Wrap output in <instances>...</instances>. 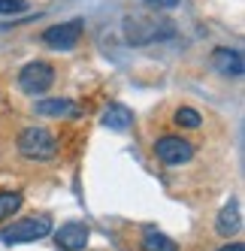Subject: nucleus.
Returning <instances> with one entry per match:
<instances>
[{"label": "nucleus", "instance_id": "9d476101", "mask_svg": "<svg viewBox=\"0 0 245 251\" xmlns=\"http://www.w3.org/2000/svg\"><path fill=\"white\" fill-rule=\"evenodd\" d=\"M100 121H103V127H109V130H130V124H133V115H130V109L127 106H118V103H112L109 109H103V115H100Z\"/></svg>", "mask_w": 245, "mask_h": 251}, {"label": "nucleus", "instance_id": "0eeeda50", "mask_svg": "<svg viewBox=\"0 0 245 251\" xmlns=\"http://www.w3.org/2000/svg\"><path fill=\"white\" fill-rule=\"evenodd\" d=\"M88 239H91V230H88V224H82V221H70V224H64L55 233V245L61 251H85Z\"/></svg>", "mask_w": 245, "mask_h": 251}, {"label": "nucleus", "instance_id": "6e6552de", "mask_svg": "<svg viewBox=\"0 0 245 251\" xmlns=\"http://www.w3.org/2000/svg\"><path fill=\"white\" fill-rule=\"evenodd\" d=\"M212 67L218 70L221 76H242L245 73V58L239 49H227V46H218L212 51Z\"/></svg>", "mask_w": 245, "mask_h": 251}, {"label": "nucleus", "instance_id": "ddd939ff", "mask_svg": "<svg viewBox=\"0 0 245 251\" xmlns=\"http://www.w3.org/2000/svg\"><path fill=\"white\" fill-rule=\"evenodd\" d=\"M22 203H24V197L19 191H0V221L12 218V215L22 209Z\"/></svg>", "mask_w": 245, "mask_h": 251}, {"label": "nucleus", "instance_id": "4468645a", "mask_svg": "<svg viewBox=\"0 0 245 251\" xmlns=\"http://www.w3.org/2000/svg\"><path fill=\"white\" fill-rule=\"evenodd\" d=\"M176 124L185 127V130H197L200 124H203V115L197 109H191V106H182V109L176 112Z\"/></svg>", "mask_w": 245, "mask_h": 251}, {"label": "nucleus", "instance_id": "39448f33", "mask_svg": "<svg viewBox=\"0 0 245 251\" xmlns=\"http://www.w3.org/2000/svg\"><path fill=\"white\" fill-rule=\"evenodd\" d=\"M82 40V22L73 19V22H64V25H51L43 30V43L51 46V49H61V51H70L76 49Z\"/></svg>", "mask_w": 245, "mask_h": 251}, {"label": "nucleus", "instance_id": "1a4fd4ad", "mask_svg": "<svg viewBox=\"0 0 245 251\" xmlns=\"http://www.w3.org/2000/svg\"><path fill=\"white\" fill-rule=\"evenodd\" d=\"M37 115H55V118H79L82 109L70 97H46L37 100Z\"/></svg>", "mask_w": 245, "mask_h": 251}, {"label": "nucleus", "instance_id": "f3484780", "mask_svg": "<svg viewBox=\"0 0 245 251\" xmlns=\"http://www.w3.org/2000/svg\"><path fill=\"white\" fill-rule=\"evenodd\" d=\"M157 3H164V6H176L179 0H157Z\"/></svg>", "mask_w": 245, "mask_h": 251}, {"label": "nucleus", "instance_id": "f8f14e48", "mask_svg": "<svg viewBox=\"0 0 245 251\" xmlns=\"http://www.w3.org/2000/svg\"><path fill=\"white\" fill-rule=\"evenodd\" d=\"M143 251H179V245L172 242L170 236H164V233L148 230L143 236Z\"/></svg>", "mask_w": 245, "mask_h": 251}, {"label": "nucleus", "instance_id": "423d86ee", "mask_svg": "<svg viewBox=\"0 0 245 251\" xmlns=\"http://www.w3.org/2000/svg\"><path fill=\"white\" fill-rule=\"evenodd\" d=\"M172 37V25L170 22H151V19H130L127 22V40L130 43H154V40H164Z\"/></svg>", "mask_w": 245, "mask_h": 251}, {"label": "nucleus", "instance_id": "a211bd4d", "mask_svg": "<svg viewBox=\"0 0 245 251\" xmlns=\"http://www.w3.org/2000/svg\"><path fill=\"white\" fill-rule=\"evenodd\" d=\"M146 3H157V0H146Z\"/></svg>", "mask_w": 245, "mask_h": 251}, {"label": "nucleus", "instance_id": "2eb2a0df", "mask_svg": "<svg viewBox=\"0 0 245 251\" xmlns=\"http://www.w3.org/2000/svg\"><path fill=\"white\" fill-rule=\"evenodd\" d=\"M24 9H27L24 0H0V15H19Z\"/></svg>", "mask_w": 245, "mask_h": 251}, {"label": "nucleus", "instance_id": "f03ea898", "mask_svg": "<svg viewBox=\"0 0 245 251\" xmlns=\"http://www.w3.org/2000/svg\"><path fill=\"white\" fill-rule=\"evenodd\" d=\"M19 151L27 157V160H51L58 154V139L51 136L46 127H27L19 133Z\"/></svg>", "mask_w": 245, "mask_h": 251}, {"label": "nucleus", "instance_id": "dca6fc26", "mask_svg": "<svg viewBox=\"0 0 245 251\" xmlns=\"http://www.w3.org/2000/svg\"><path fill=\"white\" fill-rule=\"evenodd\" d=\"M218 251H245V245H242V242H230V245H224V248H218Z\"/></svg>", "mask_w": 245, "mask_h": 251}, {"label": "nucleus", "instance_id": "20e7f679", "mask_svg": "<svg viewBox=\"0 0 245 251\" xmlns=\"http://www.w3.org/2000/svg\"><path fill=\"white\" fill-rule=\"evenodd\" d=\"M154 154H157L161 164L176 167V164H188V160L194 157V146L182 136H161L154 142Z\"/></svg>", "mask_w": 245, "mask_h": 251}, {"label": "nucleus", "instance_id": "7ed1b4c3", "mask_svg": "<svg viewBox=\"0 0 245 251\" xmlns=\"http://www.w3.org/2000/svg\"><path fill=\"white\" fill-rule=\"evenodd\" d=\"M51 82H55V70H51V64H46V61H33L19 73V88L24 94H33V97L46 94L51 88Z\"/></svg>", "mask_w": 245, "mask_h": 251}, {"label": "nucleus", "instance_id": "f257e3e1", "mask_svg": "<svg viewBox=\"0 0 245 251\" xmlns=\"http://www.w3.org/2000/svg\"><path fill=\"white\" fill-rule=\"evenodd\" d=\"M51 233V218L46 215H33V218H22L15 221L12 227L0 230V242L3 245H24V242H37L43 236Z\"/></svg>", "mask_w": 245, "mask_h": 251}, {"label": "nucleus", "instance_id": "9b49d317", "mask_svg": "<svg viewBox=\"0 0 245 251\" xmlns=\"http://www.w3.org/2000/svg\"><path fill=\"white\" fill-rule=\"evenodd\" d=\"M239 206L236 203H227L221 212H218V221H215V230L218 236H233V233L239 230Z\"/></svg>", "mask_w": 245, "mask_h": 251}]
</instances>
